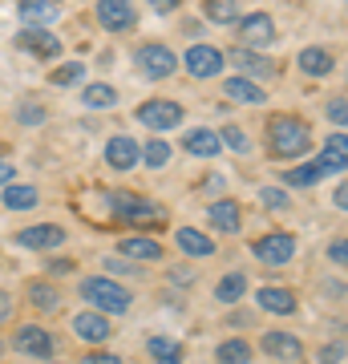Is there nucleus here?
<instances>
[{
	"instance_id": "1",
	"label": "nucleus",
	"mask_w": 348,
	"mask_h": 364,
	"mask_svg": "<svg viewBox=\"0 0 348 364\" xmlns=\"http://www.w3.org/2000/svg\"><path fill=\"white\" fill-rule=\"evenodd\" d=\"M105 207L114 210L122 223H134V227H162L167 223V207L130 195V191H105Z\"/></svg>"
},
{
	"instance_id": "2",
	"label": "nucleus",
	"mask_w": 348,
	"mask_h": 364,
	"mask_svg": "<svg viewBox=\"0 0 348 364\" xmlns=\"http://www.w3.org/2000/svg\"><path fill=\"white\" fill-rule=\"evenodd\" d=\"M268 142H271V150H275V158H304L308 146H312V134L300 117L280 114V117L268 122Z\"/></svg>"
},
{
	"instance_id": "3",
	"label": "nucleus",
	"mask_w": 348,
	"mask_h": 364,
	"mask_svg": "<svg viewBox=\"0 0 348 364\" xmlns=\"http://www.w3.org/2000/svg\"><path fill=\"white\" fill-rule=\"evenodd\" d=\"M81 299L93 304L102 316H117L130 308V287L114 284V279H105V275H90V279H81Z\"/></svg>"
},
{
	"instance_id": "4",
	"label": "nucleus",
	"mask_w": 348,
	"mask_h": 364,
	"mask_svg": "<svg viewBox=\"0 0 348 364\" xmlns=\"http://www.w3.org/2000/svg\"><path fill=\"white\" fill-rule=\"evenodd\" d=\"M134 61H138V69H142L146 77H170L174 69H179V57L170 53V45H158V41H150V45H142V49L134 53Z\"/></svg>"
},
{
	"instance_id": "5",
	"label": "nucleus",
	"mask_w": 348,
	"mask_h": 364,
	"mask_svg": "<svg viewBox=\"0 0 348 364\" xmlns=\"http://www.w3.org/2000/svg\"><path fill=\"white\" fill-rule=\"evenodd\" d=\"M134 117H138L142 126H150V130H174V126L182 122V105L154 97V102H142V105H138V109H134Z\"/></svg>"
},
{
	"instance_id": "6",
	"label": "nucleus",
	"mask_w": 348,
	"mask_h": 364,
	"mask_svg": "<svg viewBox=\"0 0 348 364\" xmlns=\"http://www.w3.org/2000/svg\"><path fill=\"white\" fill-rule=\"evenodd\" d=\"M179 65H186V73H191V77L206 81V77H219L227 61H223V53L215 49V45H191V53L182 57Z\"/></svg>"
},
{
	"instance_id": "7",
	"label": "nucleus",
	"mask_w": 348,
	"mask_h": 364,
	"mask_svg": "<svg viewBox=\"0 0 348 364\" xmlns=\"http://www.w3.org/2000/svg\"><path fill=\"white\" fill-rule=\"evenodd\" d=\"M292 255H296V235H288V231H271L255 243V259L271 263V267H284Z\"/></svg>"
},
{
	"instance_id": "8",
	"label": "nucleus",
	"mask_w": 348,
	"mask_h": 364,
	"mask_svg": "<svg viewBox=\"0 0 348 364\" xmlns=\"http://www.w3.org/2000/svg\"><path fill=\"white\" fill-rule=\"evenodd\" d=\"M239 37H243V49H263L275 41V25H271L268 13H251V16H239Z\"/></svg>"
},
{
	"instance_id": "9",
	"label": "nucleus",
	"mask_w": 348,
	"mask_h": 364,
	"mask_svg": "<svg viewBox=\"0 0 348 364\" xmlns=\"http://www.w3.org/2000/svg\"><path fill=\"white\" fill-rule=\"evenodd\" d=\"M13 344H16L21 356H33V360H49V356H53V336L41 324H25L21 332H16Z\"/></svg>"
},
{
	"instance_id": "10",
	"label": "nucleus",
	"mask_w": 348,
	"mask_h": 364,
	"mask_svg": "<svg viewBox=\"0 0 348 364\" xmlns=\"http://www.w3.org/2000/svg\"><path fill=\"white\" fill-rule=\"evenodd\" d=\"M97 21H102L110 33H126V28H134L138 13H134L130 0H97Z\"/></svg>"
},
{
	"instance_id": "11",
	"label": "nucleus",
	"mask_w": 348,
	"mask_h": 364,
	"mask_svg": "<svg viewBox=\"0 0 348 364\" xmlns=\"http://www.w3.org/2000/svg\"><path fill=\"white\" fill-rule=\"evenodd\" d=\"M61 16L57 0H21V25L25 28H49Z\"/></svg>"
},
{
	"instance_id": "12",
	"label": "nucleus",
	"mask_w": 348,
	"mask_h": 364,
	"mask_svg": "<svg viewBox=\"0 0 348 364\" xmlns=\"http://www.w3.org/2000/svg\"><path fill=\"white\" fill-rule=\"evenodd\" d=\"M16 45L28 53H37V57H61V41L53 37L49 28H21L16 33Z\"/></svg>"
},
{
	"instance_id": "13",
	"label": "nucleus",
	"mask_w": 348,
	"mask_h": 364,
	"mask_svg": "<svg viewBox=\"0 0 348 364\" xmlns=\"http://www.w3.org/2000/svg\"><path fill=\"white\" fill-rule=\"evenodd\" d=\"M296 65H300V73H308V77H328L336 69V57L328 49H320V45H312V49H300Z\"/></svg>"
},
{
	"instance_id": "14",
	"label": "nucleus",
	"mask_w": 348,
	"mask_h": 364,
	"mask_svg": "<svg viewBox=\"0 0 348 364\" xmlns=\"http://www.w3.org/2000/svg\"><path fill=\"white\" fill-rule=\"evenodd\" d=\"M174 243H179L186 255H194V259H206V255H215V239L203 231H194V227H179L174 231Z\"/></svg>"
},
{
	"instance_id": "15",
	"label": "nucleus",
	"mask_w": 348,
	"mask_h": 364,
	"mask_svg": "<svg viewBox=\"0 0 348 364\" xmlns=\"http://www.w3.org/2000/svg\"><path fill=\"white\" fill-rule=\"evenodd\" d=\"M138 154H142V150H138L134 138H110V142H105V162L114 170H130L138 162Z\"/></svg>"
},
{
	"instance_id": "16",
	"label": "nucleus",
	"mask_w": 348,
	"mask_h": 364,
	"mask_svg": "<svg viewBox=\"0 0 348 364\" xmlns=\"http://www.w3.org/2000/svg\"><path fill=\"white\" fill-rule=\"evenodd\" d=\"M16 243H21V247H37V251L61 247V243H65V231H61V227H25V231L16 235Z\"/></svg>"
},
{
	"instance_id": "17",
	"label": "nucleus",
	"mask_w": 348,
	"mask_h": 364,
	"mask_svg": "<svg viewBox=\"0 0 348 364\" xmlns=\"http://www.w3.org/2000/svg\"><path fill=\"white\" fill-rule=\"evenodd\" d=\"M259 308L263 312H275V316H292L296 312V296L288 287H259Z\"/></svg>"
},
{
	"instance_id": "18",
	"label": "nucleus",
	"mask_w": 348,
	"mask_h": 364,
	"mask_svg": "<svg viewBox=\"0 0 348 364\" xmlns=\"http://www.w3.org/2000/svg\"><path fill=\"white\" fill-rule=\"evenodd\" d=\"M73 332H78L81 340L97 344V340L110 336V320H105L102 312H81V316H73Z\"/></svg>"
},
{
	"instance_id": "19",
	"label": "nucleus",
	"mask_w": 348,
	"mask_h": 364,
	"mask_svg": "<svg viewBox=\"0 0 348 364\" xmlns=\"http://www.w3.org/2000/svg\"><path fill=\"white\" fill-rule=\"evenodd\" d=\"M231 61H235V69H243L251 77H271V73H275V65L255 49H231Z\"/></svg>"
},
{
	"instance_id": "20",
	"label": "nucleus",
	"mask_w": 348,
	"mask_h": 364,
	"mask_svg": "<svg viewBox=\"0 0 348 364\" xmlns=\"http://www.w3.org/2000/svg\"><path fill=\"white\" fill-rule=\"evenodd\" d=\"M259 344H263V352H268V356H280V360H296L300 352V340L296 336H288V332H263V340H259Z\"/></svg>"
},
{
	"instance_id": "21",
	"label": "nucleus",
	"mask_w": 348,
	"mask_h": 364,
	"mask_svg": "<svg viewBox=\"0 0 348 364\" xmlns=\"http://www.w3.org/2000/svg\"><path fill=\"white\" fill-rule=\"evenodd\" d=\"M206 219L215 223V227H219V231H227V235H235L239 231V227H243V215H239V207H235L231 198H219V203H211V210H206Z\"/></svg>"
},
{
	"instance_id": "22",
	"label": "nucleus",
	"mask_w": 348,
	"mask_h": 364,
	"mask_svg": "<svg viewBox=\"0 0 348 364\" xmlns=\"http://www.w3.org/2000/svg\"><path fill=\"white\" fill-rule=\"evenodd\" d=\"M117 251L122 255H134V259H162V243L158 239H146V235H130V239H122L117 243Z\"/></svg>"
},
{
	"instance_id": "23",
	"label": "nucleus",
	"mask_w": 348,
	"mask_h": 364,
	"mask_svg": "<svg viewBox=\"0 0 348 364\" xmlns=\"http://www.w3.org/2000/svg\"><path fill=\"white\" fill-rule=\"evenodd\" d=\"M223 93H227L231 102H243V105H263L268 102V93L259 90L255 81H247V77H231L227 85H223Z\"/></svg>"
},
{
	"instance_id": "24",
	"label": "nucleus",
	"mask_w": 348,
	"mask_h": 364,
	"mask_svg": "<svg viewBox=\"0 0 348 364\" xmlns=\"http://www.w3.org/2000/svg\"><path fill=\"white\" fill-rule=\"evenodd\" d=\"M186 150H191L194 158H215L223 150V142H219V134H211V130H191L186 134Z\"/></svg>"
},
{
	"instance_id": "25",
	"label": "nucleus",
	"mask_w": 348,
	"mask_h": 364,
	"mask_svg": "<svg viewBox=\"0 0 348 364\" xmlns=\"http://www.w3.org/2000/svg\"><path fill=\"white\" fill-rule=\"evenodd\" d=\"M0 198H4V207H9V210H33L41 195H37V186H25V182H16V186H13V182H9Z\"/></svg>"
},
{
	"instance_id": "26",
	"label": "nucleus",
	"mask_w": 348,
	"mask_h": 364,
	"mask_svg": "<svg viewBox=\"0 0 348 364\" xmlns=\"http://www.w3.org/2000/svg\"><path fill=\"white\" fill-rule=\"evenodd\" d=\"M146 352L154 356V364H179L182 360V344L179 340H167V336H150Z\"/></svg>"
},
{
	"instance_id": "27",
	"label": "nucleus",
	"mask_w": 348,
	"mask_h": 364,
	"mask_svg": "<svg viewBox=\"0 0 348 364\" xmlns=\"http://www.w3.org/2000/svg\"><path fill=\"white\" fill-rule=\"evenodd\" d=\"M203 13H206V21H215V25H235V21H239V0H206Z\"/></svg>"
},
{
	"instance_id": "28",
	"label": "nucleus",
	"mask_w": 348,
	"mask_h": 364,
	"mask_svg": "<svg viewBox=\"0 0 348 364\" xmlns=\"http://www.w3.org/2000/svg\"><path fill=\"white\" fill-rule=\"evenodd\" d=\"M348 138L344 134H336V138H328V146H324V158H320V166L324 170H344V162H348Z\"/></svg>"
},
{
	"instance_id": "29",
	"label": "nucleus",
	"mask_w": 348,
	"mask_h": 364,
	"mask_svg": "<svg viewBox=\"0 0 348 364\" xmlns=\"http://www.w3.org/2000/svg\"><path fill=\"white\" fill-rule=\"evenodd\" d=\"M81 102L90 105V109H110V105H117V90L97 81V85H90V90L81 93Z\"/></svg>"
},
{
	"instance_id": "30",
	"label": "nucleus",
	"mask_w": 348,
	"mask_h": 364,
	"mask_svg": "<svg viewBox=\"0 0 348 364\" xmlns=\"http://www.w3.org/2000/svg\"><path fill=\"white\" fill-rule=\"evenodd\" d=\"M328 170L320 166V162H304V166H296V170H288L284 174V182L288 186H312V182H320Z\"/></svg>"
},
{
	"instance_id": "31",
	"label": "nucleus",
	"mask_w": 348,
	"mask_h": 364,
	"mask_svg": "<svg viewBox=\"0 0 348 364\" xmlns=\"http://www.w3.org/2000/svg\"><path fill=\"white\" fill-rule=\"evenodd\" d=\"M247 291V275L243 272H231V275H223L219 287H215V296L223 299V304H235V299Z\"/></svg>"
},
{
	"instance_id": "32",
	"label": "nucleus",
	"mask_w": 348,
	"mask_h": 364,
	"mask_svg": "<svg viewBox=\"0 0 348 364\" xmlns=\"http://www.w3.org/2000/svg\"><path fill=\"white\" fill-rule=\"evenodd\" d=\"M219 364H251V344H247V340H223Z\"/></svg>"
},
{
	"instance_id": "33",
	"label": "nucleus",
	"mask_w": 348,
	"mask_h": 364,
	"mask_svg": "<svg viewBox=\"0 0 348 364\" xmlns=\"http://www.w3.org/2000/svg\"><path fill=\"white\" fill-rule=\"evenodd\" d=\"M81 77H85V65H81V61H69V65H61V69H53L49 73L53 85H78Z\"/></svg>"
},
{
	"instance_id": "34",
	"label": "nucleus",
	"mask_w": 348,
	"mask_h": 364,
	"mask_svg": "<svg viewBox=\"0 0 348 364\" xmlns=\"http://www.w3.org/2000/svg\"><path fill=\"white\" fill-rule=\"evenodd\" d=\"M28 299H33L37 308H45V312H53V308L61 304V296H57V291H53L49 284H33V291H28Z\"/></svg>"
},
{
	"instance_id": "35",
	"label": "nucleus",
	"mask_w": 348,
	"mask_h": 364,
	"mask_svg": "<svg viewBox=\"0 0 348 364\" xmlns=\"http://www.w3.org/2000/svg\"><path fill=\"white\" fill-rule=\"evenodd\" d=\"M142 158H146V166H167L170 162V146L167 142H150V146H142Z\"/></svg>"
},
{
	"instance_id": "36",
	"label": "nucleus",
	"mask_w": 348,
	"mask_h": 364,
	"mask_svg": "<svg viewBox=\"0 0 348 364\" xmlns=\"http://www.w3.org/2000/svg\"><path fill=\"white\" fill-rule=\"evenodd\" d=\"M259 198H263V207H271V210H284L288 207V195H284V191H275V186H268Z\"/></svg>"
},
{
	"instance_id": "37",
	"label": "nucleus",
	"mask_w": 348,
	"mask_h": 364,
	"mask_svg": "<svg viewBox=\"0 0 348 364\" xmlns=\"http://www.w3.org/2000/svg\"><path fill=\"white\" fill-rule=\"evenodd\" d=\"M219 142H227L231 150H247V138H243V130H235V126H227V130H223V138H219Z\"/></svg>"
},
{
	"instance_id": "38",
	"label": "nucleus",
	"mask_w": 348,
	"mask_h": 364,
	"mask_svg": "<svg viewBox=\"0 0 348 364\" xmlns=\"http://www.w3.org/2000/svg\"><path fill=\"white\" fill-rule=\"evenodd\" d=\"M344 360V344H328V348H320V364H340Z\"/></svg>"
},
{
	"instance_id": "39",
	"label": "nucleus",
	"mask_w": 348,
	"mask_h": 364,
	"mask_svg": "<svg viewBox=\"0 0 348 364\" xmlns=\"http://www.w3.org/2000/svg\"><path fill=\"white\" fill-rule=\"evenodd\" d=\"M21 122H25V126H41V122H45V109H37V105H25V109H21Z\"/></svg>"
},
{
	"instance_id": "40",
	"label": "nucleus",
	"mask_w": 348,
	"mask_h": 364,
	"mask_svg": "<svg viewBox=\"0 0 348 364\" xmlns=\"http://www.w3.org/2000/svg\"><path fill=\"white\" fill-rule=\"evenodd\" d=\"M344 114H348V105H344V97H336V102L328 105V117H332L336 126H344Z\"/></svg>"
},
{
	"instance_id": "41",
	"label": "nucleus",
	"mask_w": 348,
	"mask_h": 364,
	"mask_svg": "<svg viewBox=\"0 0 348 364\" xmlns=\"http://www.w3.org/2000/svg\"><path fill=\"white\" fill-rule=\"evenodd\" d=\"M344 251H348V243H344V239H336L332 247H328V259H332V263H344V259H348Z\"/></svg>"
},
{
	"instance_id": "42",
	"label": "nucleus",
	"mask_w": 348,
	"mask_h": 364,
	"mask_svg": "<svg viewBox=\"0 0 348 364\" xmlns=\"http://www.w3.org/2000/svg\"><path fill=\"white\" fill-rule=\"evenodd\" d=\"M13 162H9V158H0V186H9V182H13Z\"/></svg>"
},
{
	"instance_id": "43",
	"label": "nucleus",
	"mask_w": 348,
	"mask_h": 364,
	"mask_svg": "<svg viewBox=\"0 0 348 364\" xmlns=\"http://www.w3.org/2000/svg\"><path fill=\"white\" fill-rule=\"evenodd\" d=\"M179 4H182V0H150V9H154V13H174Z\"/></svg>"
},
{
	"instance_id": "44",
	"label": "nucleus",
	"mask_w": 348,
	"mask_h": 364,
	"mask_svg": "<svg viewBox=\"0 0 348 364\" xmlns=\"http://www.w3.org/2000/svg\"><path fill=\"white\" fill-rule=\"evenodd\" d=\"M85 364H122V360H117V356H110V352H105V356H102V352H90V356H85Z\"/></svg>"
},
{
	"instance_id": "45",
	"label": "nucleus",
	"mask_w": 348,
	"mask_h": 364,
	"mask_svg": "<svg viewBox=\"0 0 348 364\" xmlns=\"http://www.w3.org/2000/svg\"><path fill=\"white\" fill-rule=\"evenodd\" d=\"M9 316H13V299L0 291V320H9Z\"/></svg>"
},
{
	"instance_id": "46",
	"label": "nucleus",
	"mask_w": 348,
	"mask_h": 364,
	"mask_svg": "<svg viewBox=\"0 0 348 364\" xmlns=\"http://www.w3.org/2000/svg\"><path fill=\"white\" fill-rule=\"evenodd\" d=\"M336 207H340V210L348 207V186H344V182H340V186H336Z\"/></svg>"
},
{
	"instance_id": "47",
	"label": "nucleus",
	"mask_w": 348,
	"mask_h": 364,
	"mask_svg": "<svg viewBox=\"0 0 348 364\" xmlns=\"http://www.w3.org/2000/svg\"><path fill=\"white\" fill-rule=\"evenodd\" d=\"M0 352H4V340H0Z\"/></svg>"
}]
</instances>
